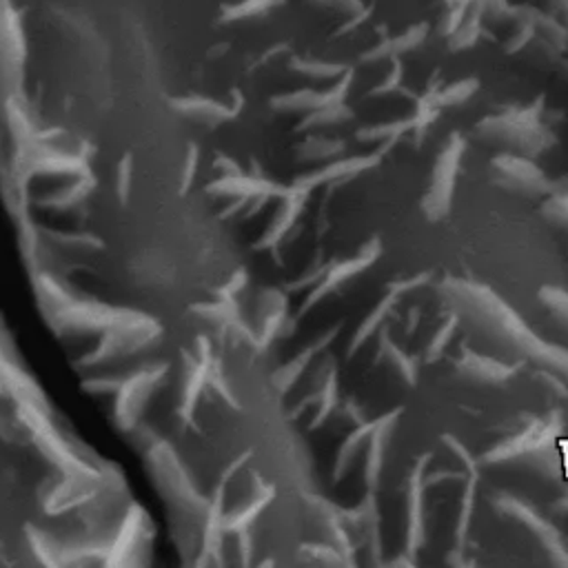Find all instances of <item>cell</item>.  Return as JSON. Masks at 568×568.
I'll list each match as a JSON object with an SVG mask.
<instances>
[{
    "mask_svg": "<svg viewBox=\"0 0 568 568\" xmlns=\"http://www.w3.org/2000/svg\"><path fill=\"white\" fill-rule=\"evenodd\" d=\"M162 446H166L186 488L209 506L226 470L242 457L237 450L197 433L189 422Z\"/></svg>",
    "mask_w": 568,
    "mask_h": 568,
    "instance_id": "obj_3",
    "label": "cell"
},
{
    "mask_svg": "<svg viewBox=\"0 0 568 568\" xmlns=\"http://www.w3.org/2000/svg\"><path fill=\"white\" fill-rule=\"evenodd\" d=\"M197 566H226V568H244L248 566V541L242 524H220L213 521L204 552Z\"/></svg>",
    "mask_w": 568,
    "mask_h": 568,
    "instance_id": "obj_5",
    "label": "cell"
},
{
    "mask_svg": "<svg viewBox=\"0 0 568 568\" xmlns=\"http://www.w3.org/2000/svg\"><path fill=\"white\" fill-rule=\"evenodd\" d=\"M93 184L95 180L89 162L22 155L11 171V193L16 206L73 202Z\"/></svg>",
    "mask_w": 568,
    "mask_h": 568,
    "instance_id": "obj_2",
    "label": "cell"
},
{
    "mask_svg": "<svg viewBox=\"0 0 568 568\" xmlns=\"http://www.w3.org/2000/svg\"><path fill=\"white\" fill-rule=\"evenodd\" d=\"M140 515L126 486L113 473L91 495L69 506L40 510L31 521V537L47 566H67L87 552H109L118 561V550Z\"/></svg>",
    "mask_w": 568,
    "mask_h": 568,
    "instance_id": "obj_1",
    "label": "cell"
},
{
    "mask_svg": "<svg viewBox=\"0 0 568 568\" xmlns=\"http://www.w3.org/2000/svg\"><path fill=\"white\" fill-rule=\"evenodd\" d=\"M275 488L266 479L257 459L242 455L222 477L220 488L211 501L213 521L244 524L273 493Z\"/></svg>",
    "mask_w": 568,
    "mask_h": 568,
    "instance_id": "obj_4",
    "label": "cell"
}]
</instances>
